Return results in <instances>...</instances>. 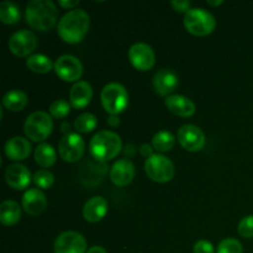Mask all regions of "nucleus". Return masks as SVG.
I'll list each match as a JSON object with an SVG mask.
<instances>
[{"instance_id": "obj_16", "label": "nucleus", "mask_w": 253, "mask_h": 253, "mask_svg": "<svg viewBox=\"0 0 253 253\" xmlns=\"http://www.w3.org/2000/svg\"><path fill=\"white\" fill-rule=\"evenodd\" d=\"M135 178V166L128 160H119L110 169V180L116 187H126Z\"/></svg>"}, {"instance_id": "obj_1", "label": "nucleus", "mask_w": 253, "mask_h": 253, "mask_svg": "<svg viewBox=\"0 0 253 253\" xmlns=\"http://www.w3.org/2000/svg\"><path fill=\"white\" fill-rule=\"evenodd\" d=\"M90 27V16L83 9L69 10L63 15L57 25L58 36L71 44L79 43L86 36Z\"/></svg>"}, {"instance_id": "obj_25", "label": "nucleus", "mask_w": 253, "mask_h": 253, "mask_svg": "<svg viewBox=\"0 0 253 253\" xmlns=\"http://www.w3.org/2000/svg\"><path fill=\"white\" fill-rule=\"evenodd\" d=\"M26 66L30 71L39 74H46L54 68V64L52 63L51 58L40 53L31 54L30 57H27Z\"/></svg>"}, {"instance_id": "obj_38", "label": "nucleus", "mask_w": 253, "mask_h": 253, "mask_svg": "<svg viewBox=\"0 0 253 253\" xmlns=\"http://www.w3.org/2000/svg\"><path fill=\"white\" fill-rule=\"evenodd\" d=\"M86 253H108V252H106L105 249H103V247L100 246H93L86 251Z\"/></svg>"}, {"instance_id": "obj_35", "label": "nucleus", "mask_w": 253, "mask_h": 253, "mask_svg": "<svg viewBox=\"0 0 253 253\" xmlns=\"http://www.w3.org/2000/svg\"><path fill=\"white\" fill-rule=\"evenodd\" d=\"M140 153H141V156H143V157L146 158V160L150 157H152V156L155 155V153H153V147L152 146L147 145V143H143V145L141 146Z\"/></svg>"}, {"instance_id": "obj_6", "label": "nucleus", "mask_w": 253, "mask_h": 253, "mask_svg": "<svg viewBox=\"0 0 253 253\" xmlns=\"http://www.w3.org/2000/svg\"><path fill=\"white\" fill-rule=\"evenodd\" d=\"M52 130H53V121L51 115L44 111H35L25 121V135L32 142L42 143L51 135Z\"/></svg>"}, {"instance_id": "obj_12", "label": "nucleus", "mask_w": 253, "mask_h": 253, "mask_svg": "<svg viewBox=\"0 0 253 253\" xmlns=\"http://www.w3.org/2000/svg\"><path fill=\"white\" fill-rule=\"evenodd\" d=\"M128 61L137 71L147 72L156 63V54L152 47L143 42L132 44L128 49Z\"/></svg>"}, {"instance_id": "obj_28", "label": "nucleus", "mask_w": 253, "mask_h": 253, "mask_svg": "<svg viewBox=\"0 0 253 253\" xmlns=\"http://www.w3.org/2000/svg\"><path fill=\"white\" fill-rule=\"evenodd\" d=\"M98 126V119L91 113H83L74 121V128L81 133H89Z\"/></svg>"}, {"instance_id": "obj_26", "label": "nucleus", "mask_w": 253, "mask_h": 253, "mask_svg": "<svg viewBox=\"0 0 253 253\" xmlns=\"http://www.w3.org/2000/svg\"><path fill=\"white\" fill-rule=\"evenodd\" d=\"M21 19L20 7L12 1H2L0 4V21L5 25H15Z\"/></svg>"}, {"instance_id": "obj_10", "label": "nucleus", "mask_w": 253, "mask_h": 253, "mask_svg": "<svg viewBox=\"0 0 253 253\" xmlns=\"http://www.w3.org/2000/svg\"><path fill=\"white\" fill-rule=\"evenodd\" d=\"M39 41L36 35L29 30H20L12 34L7 41L10 52L16 57H30V54L36 49Z\"/></svg>"}, {"instance_id": "obj_3", "label": "nucleus", "mask_w": 253, "mask_h": 253, "mask_svg": "<svg viewBox=\"0 0 253 253\" xmlns=\"http://www.w3.org/2000/svg\"><path fill=\"white\" fill-rule=\"evenodd\" d=\"M89 148L91 157L99 162H108L121 152L123 141L114 131L101 130L93 136L89 143Z\"/></svg>"}, {"instance_id": "obj_15", "label": "nucleus", "mask_w": 253, "mask_h": 253, "mask_svg": "<svg viewBox=\"0 0 253 253\" xmlns=\"http://www.w3.org/2000/svg\"><path fill=\"white\" fill-rule=\"evenodd\" d=\"M153 89L161 96H169L179 85V79L174 72L169 69H161L153 76Z\"/></svg>"}, {"instance_id": "obj_19", "label": "nucleus", "mask_w": 253, "mask_h": 253, "mask_svg": "<svg viewBox=\"0 0 253 253\" xmlns=\"http://www.w3.org/2000/svg\"><path fill=\"white\" fill-rule=\"evenodd\" d=\"M165 104L168 110L180 118H190L197 111V106L189 98L179 94H172L165 99Z\"/></svg>"}, {"instance_id": "obj_18", "label": "nucleus", "mask_w": 253, "mask_h": 253, "mask_svg": "<svg viewBox=\"0 0 253 253\" xmlns=\"http://www.w3.org/2000/svg\"><path fill=\"white\" fill-rule=\"evenodd\" d=\"M32 146L27 138L14 136L9 138L4 146V152L11 161H24L31 155Z\"/></svg>"}, {"instance_id": "obj_5", "label": "nucleus", "mask_w": 253, "mask_h": 253, "mask_svg": "<svg viewBox=\"0 0 253 253\" xmlns=\"http://www.w3.org/2000/svg\"><path fill=\"white\" fill-rule=\"evenodd\" d=\"M100 100L101 105L109 115H119L127 108L128 93L121 84L109 83L101 90Z\"/></svg>"}, {"instance_id": "obj_24", "label": "nucleus", "mask_w": 253, "mask_h": 253, "mask_svg": "<svg viewBox=\"0 0 253 253\" xmlns=\"http://www.w3.org/2000/svg\"><path fill=\"white\" fill-rule=\"evenodd\" d=\"M35 161L39 166L43 168H49L56 163L57 161V152L52 145L46 142L40 143L35 150Z\"/></svg>"}, {"instance_id": "obj_39", "label": "nucleus", "mask_w": 253, "mask_h": 253, "mask_svg": "<svg viewBox=\"0 0 253 253\" xmlns=\"http://www.w3.org/2000/svg\"><path fill=\"white\" fill-rule=\"evenodd\" d=\"M208 5H210V6H219V5H222L224 4V1L222 0H217V1H211V0H208Z\"/></svg>"}, {"instance_id": "obj_29", "label": "nucleus", "mask_w": 253, "mask_h": 253, "mask_svg": "<svg viewBox=\"0 0 253 253\" xmlns=\"http://www.w3.org/2000/svg\"><path fill=\"white\" fill-rule=\"evenodd\" d=\"M71 103L63 99H57L49 105V115L54 119H64L71 113Z\"/></svg>"}, {"instance_id": "obj_11", "label": "nucleus", "mask_w": 253, "mask_h": 253, "mask_svg": "<svg viewBox=\"0 0 253 253\" xmlns=\"http://www.w3.org/2000/svg\"><path fill=\"white\" fill-rule=\"evenodd\" d=\"M177 138L180 146L189 152H198V151L203 150L207 143V137L202 128L192 125V124L183 125L178 130Z\"/></svg>"}, {"instance_id": "obj_30", "label": "nucleus", "mask_w": 253, "mask_h": 253, "mask_svg": "<svg viewBox=\"0 0 253 253\" xmlns=\"http://www.w3.org/2000/svg\"><path fill=\"white\" fill-rule=\"evenodd\" d=\"M32 180H34L36 187L40 188V189H49L54 183V175L49 170L40 169L35 173Z\"/></svg>"}, {"instance_id": "obj_33", "label": "nucleus", "mask_w": 253, "mask_h": 253, "mask_svg": "<svg viewBox=\"0 0 253 253\" xmlns=\"http://www.w3.org/2000/svg\"><path fill=\"white\" fill-rule=\"evenodd\" d=\"M193 252L194 253H215V249H214V246H212L211 242L207 241V240H199V241L194 245Z\"/></svg>"}, {"instance_id": "obj_8", "label": "nucleus", "mask_w": 253, "mask_h": 253, "mask_svg": "<svg viewBox=\"0 0 253 253\" xmlns=\"http://www.w3.org/2000/svg\"><path fill=\"white\" fill-rule=\"evenodd\" d=\"M85 142L79 133H66L58 142L59 157L68 163L78 162L84 155Z\"/></svg>"}, {"instance_id": "obj_4", "label": "nucleus", "mask_w": 253, "mask_h": 253, "mask_svg": "<svg viewBox=\"0 0 253 253\" xmlns=\"http://www.w3.org/2000/svg\"><path fill=\"white\" fill-rule=\"evenodd\" d=\"M184 27L189 34L204 37L211 34L216 27L214 15L203 7H192L184 14Z\"/></svg>"}, {"instance_id": "obj_13", "label": "nucleus", "mask_w": 253, "mask_h": 253, "mask_svg": "<svg viewBox=\"0 0 253 253\" xmlns=\"http://www.w3.org/2000/svg\"><path fill=\"white\" fill-rule=\"evenodd\" d=\"M54 253H86V241L76 231L62 232L54 241Z\"/></svg>"}, {"instance_id": "obj_32", "label": "nucleus", "mask_w": 253, "mask_h": 253, "mask_svg": "<svg viewBox=\"0 0 253 253\" xmlns=\"http://www.w3.org/2000/svg\"><path fill=\"white\" fill-rule=\"evenodd\" d=\"M237 231L245 239H252L253 237V215L245 216L241 221L239 222Z\"/></svg>"}, {"instance_id": "obj_2", "label": "nucleus", "mask_w": 253, "mask_h": 253, "mask_svg": "<svg viewBox=\"0 0 253 253\" xmlns=\"http://www.w3.org/2000/svg\"><path fill=\"white\" fill-rule=\"evenodd\" d=\"M26 22L37 31L46 32L53 29L58 20V10L51 0H32L25 9Z\"/></svg>"}, {"instance_id": "obj_23", "label": "nucleus", "mask_w": 253, "mask_h": 253, "mask_svg": "<svg viewBox=\"0 0 253 253\" xmlns=\"http://www.w3.org/2000/svg\"><path fill=\"white\" fill-rule=\"evenodd\" d=\"M27 104H29V96L25 91L20 90V89H12L2 96L4 108L10 111H14V113L24 110Z\"/></svg>"}, {"instance_id": "obj_7", "label": "nucleus", "mask_w": 253, "mask_h": 253, "mask_svg": "<svg viewBox=\"0 0 253 253\" xmlns=\"http://www.w3.org/2000/svg\"><path fill=\"white\" fill-rule=\"evenodd\" d=\"M145 172L153 182L167 183L174 177L175 168L169 158L161 153H155L152 157L146 160Z\"/></svg>"}, {"instance_id": "obj_31", "label": "nucleus", "mask_w": 253, "mask_h": 253, "mask_svg": "<svg viewBox=\"0 0 253 253\" xmlns=\"http://www.w3.org/2000/svg\"><path fill=\"white\" fill-rule=\"evenodd\" d=\"M244 249L239 240L225 239L217 246V253H242Z\"/></svg>"}, {"instance_id": "obj_27", "label": "nucleus", "mask_w": 253, "mask_h": 253, "mask_svg": "<svg viewBox=\"0 0 253 253\" xmlns=\"http://www.w3.org/2000/svg\"><path fill=\"white\" fill-rule=\"evenodd\" d=\"M175 145V138L169 131H158L152 137V147L158 153H165L172 150Z\"/></svg>"}, {"instance_id": "obj_34", "label": "nucleus", "mask_w": 253, "mask_h": 253, "mask_svg": "<svg viewBox=\"0 0 253 253\" xmlns=\"http://www.w3.org/2000/svg\"><path fill=\"white\" fill-rule=\"evenodd\" d=\"M170 5L174 9V11L184 12V14L192 9L190 7V1H188V0H173V1H170Z\"/></svg>"}, {"instance_id": "obj_36", "label": "nucleus", "mask_w": 253, "mask_h": 253, "mask_svg": "<svg viewBox=\"0 0 253 253\" xmlns=\"http://www.w3.org/2000/svg\"><path fill=\"white\" fill-rule=\"evenodd\" d=\"M59 6L64 7V9L74 10L77 5H79V0H59Z\"/></svg>"}, {"instance_id": "obj_21", "label": "nucleus", "mask_w": 253, "mask_h": 253, "mask_svg": "<svg viewBox=\"0 0 253 253\" xmlns=\"http://www.w3.org/2000/svg\"><path fill=\"white\" fill-rule=\"evenodd\" d=\"M108 202L103 197H93L83 208V217L90 224L101 221L108 214Z\"/></svg>"}, {"instance_id": "obj_9", "label": "nucleus", "mask_w": 253, "mask_h": 253, "mask_svg": "<svg viewBox=\"0 0 253 253\" xmlns=\"http://www.w3.org/2000/svg\"><path fill=\"white\" fill-rule=\"evenodd\" d=\"M54 72L57 77L67 83H77L83 76V64L72 54H63L54 62Z\"/></svg>"}, {"instance_id": "obj_14", "label": "nucleus", "mask_w": 253, "mask_h": 253, "mask_svg": "<svg viewBox=\"0 0 253 253\" xmlns=\"http://www.w3.org/2000/svg\"><path fill=\"white\" fill-rule=\"evenodd\" d=\"M31 172L26 166L21 163L10 165L5 170V180L6 184L14 190H24L30 185L32 180Z\"/></svg>"}, {"instance_id": "obj_22", "label": "nucleus", "mask_w": 253, "mask_h": 253, "mask_svg": "<svg viewBox=\"0 0 253 253\" xmlns=\"http://www.w3.org/2000/svg\"><path fill=\"white\" fill-rule=\"evenodd\" d=\"M21 219V208L14 200H5L0 205V222L5 226H14Z\"/></svg>"}, {"instance_id": "obj_17", "label": "nucleus", "mask_w": 253, "mask_h": 253, "mask_svg": "<svg viewBox=\"0 0 253 253\" xmlns=\"http://www.w3.org/2000/svg\"><path fill=\"white\" fill-rule=\"evenodd\" d=\"M47 199L46 195L40 189L32 188L25 192L22 197V209L31 216H39L46 210Z\"/></svg>"}, {"instance_id": "obj_20", "label": "nucleus", "mask_w": 253, "mask_h": 253, "mask_svg": "<svg viewBox=\"0 0 253 253\" xmlns=\"http://www.w3.org/2000/svg\"><path fill=\"white\" fill-rule=\"evenodd\" d=\"M93 98V88L85 81H79L73 84L69 91V103L74 109H84L89 105Z\"/></svg>"}, {"instance_id": "obj_37", "label": "nucleus", "mask_w": 253, "mask_h": 253, "mask_svg": "<svg viewBox=\"0 0 253 253\" xmlns=\"http://www.w3.org/2000/svg\"><path fill=\"white\" fill-rule=\"evenodd\" d=\"M108 124L111 127H116V126L120 125V119H119L118 115H109Z\"/></svg>"}]
</instances>
